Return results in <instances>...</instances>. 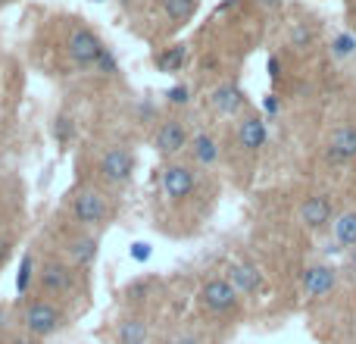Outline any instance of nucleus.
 <instances>
[{"label": "nucleus", "instance_id": "1", "mask_svg": "<svg viewBox=\"0 0 356 344\" xmlns=\"http://www.w3.org/2000/svg\"><path fill=\"white\" fill-rule=\"evenodd\" d=\"M35 288L41 297H54V301L66 304L85 288V269L72 266L69 260L50 257L38 266L35 272Z\"/></svg>", "mask_w": 356, "mask_h": 344}, {"label": "nucleus", "instance_id": "2", "mask_svg": "<svg viewBox=\"0 0 356 344\" xmlns=\"http://www.w3.org/2000/svg\"><path fill=\"white\" fill-rule=\"evenodd\" d=\"M69 326V313L60 301L54 297H31V301L22 304V329L35 338H50V335L63 332Z\"/></svg>", "mask_w": 356, "mask_h": 344}, {"label": "nucleus", "instance_id": "3", "mask_svg": "<svg viewBox=\"0 0 356 344\" xmlns=\"http://www.w3.org/2000/svg\"><path fill=\"white\" fill-rule=\"evenodd\" d=\"M113 207H110V197L104 194L100 188H81L75 191L72 197V219L81 232H94L100 228L106 219H110Z\"/></svg>", "mask_w": 356, "mask_h": 344}, {"label": "nucleus", "instance_id": "4", "mask_svg": "<svg viewBox=\"0 0 356 344\" xmlns=\"http://www.w3.org/2000/svg\"><path fill=\"white\" fill-rule=\"evenodd\" d=\"M197 304H200L203 313L222 320V316H232L234 310H238L241 295H238V288L228 282V276H213L203 282L200 295H197Z\"/></svg>", "mask_w": 356, "mask_h": 344}, {"label": "nucleus", "instance_id": "5", "mask_svg": "<svg viewBox=\"0 0 356 344\" xmlns=\"http://www.w3.org/2000/svg\"><path fill=\"white\" fill-rule=\"evenodd\" d=\"M160 188L166 201H172V203L188 201L197 191V169L188 166V163H166L160 169Z\"/></svg>", "mask_w": 356, "mask_h": 344}, {"label": "nucleus", "instance_id": "6", "mask_svg": "<svg viewBox=\"0 0 356 344\" xmlns=\"http://www.w3.org/2000/svg\"><path fill=\"white\" fill-rule=\"evenodd\" d=\"M66 50H69V60H72L75 66H81V69H94V63L100 60V54H104L106 47L100 44V38L94 35L91 29H85V25H75V29L69 31Z\"/></svg>", "mask_w": 356, "mask_h": 344}, {"label": "nucleus", "instance_id": "7", "mask_svg": "<svg viewBox=\"0 0 356 344\" xmlns=\"http://www.w3.org/2000/svg\"><path fill=\"white\" fill-rule=\"evenodd\" d=\"M97 172L104 182L110 185H129L131 175H135V154H131L129 148H110L104 157H100L97 163Z\"/></svg>", "mask_w": 356, "mask_h": 344}, {"label": "nucleus", "instance_id": "8", "mask_svg": "<svg viewBox=\"0 0 356 344\" xmlns=\"http://www.w3.org/2000/svg\"><path fill=\"white\" fill-rule=\"evenodd\" d=\"M297 219H300L303 228H309V232H322L325 226H332L334 222V203L328 194H309L303 197L300 210H297Z\"/></svg>", "mask_w": 356, "mask_h": 344}, {"label": "nucleus", "instance_id": "9", "mask_svg": "<svg viewBox=\"0 0 356 344\" xmlns=\"http://www.w3.org/2000/svg\"><path fill=\"white\" fill-rule=\"evenodd\" d=\"M325 160L332 166H347L356 160V125H338L325 141Z\"/></svg>", "mask_w": 356, "mask_h": 344}, {"label": "nucleus", "instance_id": "10", "mask_svg": "<svg viewBox=\"0 0 356 344\" xmlns=\"http://www.w3.org/2000/svg\"><path fill=\"white\" fill-rule=\"evenodd\" d=\"M338 288V269L328 263H313L303 269V295L309 301H319V297H328Z\"/></svg>", "mask_w": 356, "mask_h": 344}, {"label": "nucleus", "instance_id": "11", "mask_svg": "<svg viewBox=\"0 0 356 344\" xmlns=\"http://www.w3.org/2000/svg\"><path fill=\"white\" fill-rule=\"evenodd\" d=\"M188 144H191V135H188L181 119H166V123H160V129L154 132V148L160 150L163 157L181 154Z\"/></svg>", "mask_w": 356, "mask_h": 344}, {"label": "nucleus", "instance_id": "12", "mask_svg": "<svg viewBox=\"0 0 356 344\" xmlns=\"http://www.w3.org/2000/svg\"><path fill=\"white\" fill-rule=\"evenodd\" d=\"M234 138H238V148L247 150V154H257V150L266 148L269 141V129H266V119L263 116H241L238 119V129H234Z\"/></svg>", "mask_w": 356, "mask_h": 344}, {"label": "nucleus", "instance_id": "13", "mask_svg": "<svg viewBox=\"0 0 356 344\" xmlns=\"http://www.w3.org/2000/svg\"><path fill=\"white\" fill-rule=\"evenodd\" d=\"M209 104H213V110L219 113V116H238L247 107V94L241 91L234 81H225V85H219L209 94Z\"/></svg>", "mask_w": 356, "mask_h": 344}, {"label": "nucleus", "instance_id": "14", "mask_svg": "<svg viewBox=\"0 0 356 344\" xmlns=\"http://www.w3.org/2000/svg\"><path fill=\"white\" fill-rule=\"evenodd\" d=\"M66 260L79 269H88V266L97 260V235L91 232H79L66 241Z\"/></svg>", "mask_w": 356, "mask_h": 344}, {"label": "nucleus", "instance_id": "15", "mask_svg": "<svg viewBox=\"0 0 356 344\" xmlns=\"http://www.w3.org/2000/svg\"><path fill=\"white\" fill-rule=\"evenodd\" d=\"M225 276H228V282L238 288V295H244V297L257 295V291L263 288V276H259L257 266H250V263H232Z\"/></svg>", "mask_w": 356, "mask_h": 344}, {"label": "nucleus", "instance_id": "16", "mask_svg": "<svg viewBox=\"0 0 356 344\" xmlns=\"http://www.w3.org/2000/svg\"><path fill=\"white\" fill-rule=\"evenodd\" d=\"M332 235H334V244L338 247H356V207L344 210V213L334 216L332 222Z\"/></svg>", "mask_w": 356, "mask_h": 344}, {"label": "nucleus", "instance_id": "17", "mask_svg": "<svg viewBox=\"0 0 356 344\" xmlns=\"http://www.w3.org/2000/svg\"><path fill=\"white\" fill-rule=\"evenodd\" d=\"M191 154H194V163L213 166V163L219 160V144H216V138L209 135V132H197L194 141H191Z\"/></svg>", "mask_w": 356, "mask_h": 344}, {"label": "nucleus", "instance_id": "18", "mask_svg": "<svg viewBox=\"0 0 356 344\" xmlns=\"http://www.w3.org/2000/svg\"><path fill=\"white\" fill-rule=\"evenodd\" d=\"M116 344H147V322L141 316H125L116 329Z\"/></svg>", "mask_w": 356, "mask_h": 344}, {"label": "nucleus", "instance_id": "19", "mask_svg": "<svg viewBox=\"0 0 356 344\" xmlns=\"http://www.w3.org/2000/svg\"><path fill=\"white\" fill-rule=\"evenodd\" d=\"M160 3H163V13H166L175 25L188 22V19L194 16V10H197V0H160Z\"/></svg>", "mask_w": 356, "mask_h": 344}, {"label": "nucleus", "instance_id": "20", "mask_svg": "<svg viewBox=\"0 0 356 344\" xmlns=\"http://www.w3.org/2000/svg\"><path fill=\"white\" fill-rule=\"evenodd\" d=\"M184 63V44H175V47L163 50L160 56H156V69L160 72H178Z\"/></svg>", "mask_w": 356, "mask_h": 344}, {"label": "nucleus", "instance_id": "21", "mask_svg": "<svg viewBox=\"0 0 356 344\" xmlns=\"http://www.w3.org/2000/svg\"><path fill=\"white\" fill-rule=\"evenodd\" d=\"M35 260H31V253H25L22 257V266H19V276H16V291L19 297H29V288L35 285Z\"/></svg>", "mask_w": 356, "mask_h": 344}, {"label": "nucleus", "instance_id": "22", "mask_svg": "<svg viewBox=\"0 0 356 344\" xmlns=\"http://www.w3.org/2000/svg\"><path fill=\"white\" fill-rule=\"evenodd\" d=\"M332 54L338 56V60H347V56H353L356 54V38L350 35V31H341V35H334Z\"/></svg>", "mask_w": 356, "mask_h": 344}, {"label": "nucleus", "instance_id": "23", "mask_svg": "<svg viewBox=\"0 0 356 344\" xmlns=\"http://www.w3.org/2000/svg\"><path fill=\"white\" fill-rule=\"evenodd\" d=\"M94 72L106 75V79H110V75H116V72H119V66H116V56H113L110 50H104V54H100V60L94 63Z\"/></svg>", "mask_w": 356, "mask_h": 344}, {"label": "nucleus", "instance_id": "24", "mask_svg": "<svg viewBox=\"0 0 356 344\" xmlns=\"http://www.w3.org/2000/svg\"><path fill=\"white\" fill-rule=\"evenodd\" d=\"M291 44H294V47H309V44H313V31H309L307 25H297V29L291 31Z\"/></svg>", "mask_w": 356, "mask_h": 344}, {"label": "nucleus", "instance_id": "25", "mask_svg": "<svg viewBox=\"0 0 356 344\" xmlns=\"http://www.w3.org/2000/svg\"><path fill=\"white\" fill-rule=\"evenodd\" d=\"M188 100H191V88H188V85H175V88H169V104L184 107Z\"/></svg>", "mask_w": 356, "mask_h": 344}, {"label": "nucleus", "instance_id": "26", "mask_svg": "<svg viewBox=\"0 0 356 344\" xmlns=\"http://www.w3.org/2000/svg\"><path fill=\"white\" fill-rule=\"evenodd\" d=\"M166 344H203V338L194 332H181V335H175V338H169Z\"/></svg>", "mask_w": 356, "mask_h": 344}, {"label": "nucleus", "instance_id": "27", "mask_svg": "<svg viewBox=\"0 0 356 344\" xmlns=\"http://www.w3.org/2000/svg\"><path fill=\"white\" fill-rule=\"evenodd\" d=\"M10 344H41V338H35V335H29V332L22 329V335H13Z\"/></svg>", "mask_w": 356, "mask_h": 344}, {"label": "nucleus", "instance_id": "28", "mask_svg": "<svg viewBox=\"0 0 356 344\" xmlns=\"http://www.w3.org/2000/svg\"><path fill=\"white\" fill-rule=\"evenodd\" d=\"M131 257H135V260H147V257H150V244H135Z\"/></svg>", "mask_w": 356, "mask_h": 344}, {"label": "nucleus", "instance_id": "29", "mask_svg": "<svg viewBox=\"0 0 356 344\" xmlns=\"http://www.w3.org/2000/svg\"><path fill=\"white\" fill-rule=\"evenodd\" d=\"M253 3H257L259 10H278V6H282V0H253Z\"/></svg>", "mask_w": 356, "mask_h": 344}, {"label": "nucleus", "instance_id": "30", "mask_svg": "<svg viewBox=\"0 0 356 344\" xmlns=\"http://www.w3.org/2000/svg\"><path fill=\"white\" fill-rule=\"evenodd\" d=\"M347 263H350V272L356 276V247H350V251H347Z\"/></svg>", "mask_w": 356, "mask_h": 344}, {"label": "nucleus", "instance_id": "31", "mask_svg": "<svg viewBox=\"0 0 356 344\" xmlns=\"http://www.w3.org/2000/svg\"><path fill=\"white\" fill-rule=\"evenodd\" d=\"M6 251H10V241H6V238H0V260L6 257Z\"/></svg>", "mask_w": 356, "mask_h": 344}, {"label": "nucleus", "instance_id": "32", "mask_svg": "<svg viewBox=\"0 0 356 344\" xmlns=\"http://www.w3.org/2000/svg\"><path fill=\"white\" fill-rule=\"evenodd\" d=\"M263 107H266L269 113H275V107H278V104H275V97H266V104H263Z\"/></svg>", "mask_w": 356, "mask_h": 344}, {"label": "nucleus", "instance_id": "33", "mask_svg": "<svg viewBox=\"0 0 356 344\" xmlns=\"http://www.w3.org/2000/svg\"><path fill=\"white\" fill-rule=\"evenodd\" d=\"M350 16H353V22H356V0L350 3Z\"/></svg>", "mask_w": 356, "mask_h": 344}]
</instances>
